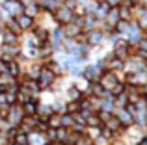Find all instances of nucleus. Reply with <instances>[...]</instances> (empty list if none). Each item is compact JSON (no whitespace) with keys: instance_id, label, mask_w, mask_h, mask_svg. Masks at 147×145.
Returning <instances> with one entry per match:
<instances>
[{"instance_id":"nucleus-5","label":"nucleus","mask_w":147,"mask_h":145,"mask_svg":"<svg viewBox=\"0 0 147 145\" xmlns=\"http://www.w3.org/2000/svg\"><path fill=\"white\" fill-rule=\"evenodd\" d=\"M97 80H99V84H100V86H102L106 91H112V89H114V87L117 86L119 82H123V80L119 78V76L115 75V72H112V71H108V69L100 72Z\"/></svg>"},{"instance_id":"nucleus-11","label":"nucleus","mask_w":147,"mask_h":145,"mask_svg":"<svg viewBox=\"0 0 147 145\" xmlns=\"http://www.w3.org/2000/svg\"><path fill=\"white\" fill-rule=\"evenodd\" d=\"M15 21H17L19 28H21L22 32H28V30H32V28H34V24H36V19L28 17L26 13H21L19 17H15Z\"/></svg>"},{"instance_id":"nucleus-2","label":"nucleus","mask_w":147,"mask_h":145,"mask_svg":"<svg viewBox=\"0 0 147 145\" xmlns=\"http://www.w3.org/2000/svg\"><path fill=\"white\" fill-rule=\"evenodd\" d=\"M132 52H134V47L125 39V37H119V39L114 43V50H112V54H114L115 58L123 60V62H125V60L129 58Z\"/></svg>"},{"instance_id":"nucleus-20","label":"nucleus","mask_w":147,"mask_h":145,"mask_svg":"<svg viewBox=\"0 0 147 145\" xmlns=\"http://www.w3.org/2000/svg\"><path fill=\"white\" fill-rule=\"evenodd\" d=\"M37 104H39V101L37 99H30L28 102H24L22 106V110H24V113H37Z\"/></svg>"},{"instance_id":"nucleus-9","label":"nucleus","mask_w":147,"mask_h":145,"mask_svg":"<svg viewBox=\"0 0 147 145\" xmlns=\"http://www.w3.org/2000/svg\"><path fill=\"white\" fill-rule=\"evenodd\" d=\"M61 28H63V36L65 37H73V39H75V37H78L80 34L84 32L82 26H80L78 22H75V21H69L67 24H61Z\"/></svg>"},{"instance_id":"nucleus-12","label":"nucleus","mask_w":147,"mask_h":145,"mask_svg":"<svg viewBox=\"0 0 147 145\" xmlns=\"http://www.w3.org/2000/svg\"><path fill=\"white\" fill-rule=\"evenodd\" d=\"M100 75V71L97 69L95 63H84V69H82V76L86 80H97Z\"/></svg>"},{"instance_id":"nucleus-16","label":"nucleus","mask_w":147,"mask_h":145,"mask_svg":"<svg viewBox=\"0 0 147 145\" xmlns=\"http://www.w3.org/2000/svg\"><path fill=\"white\" fill-rule=\"evenodd\" d=\"M129 104V97H127V91L114 95V108H125Z\"/></svg>"},{"instance_id":"nucleus-6","label":"nucleus","mask_w":147,"mask_h":145,"mask_svg":"<svg viewBox=\"0 0 147 145\" xmlns=\"http://www.w3.org/2000/svg\"><path fill=\"white\" fill-rule=\"evenodd\" d=\"M84 39H86L91 47H99V45H102L104 41H106V34H104L102 30H99V28L88 30V32H84Z\"/></svg>"},{"instance_id":"nucleus-7","label":"nucleus","mask_w":147,"mask_h":145,"mask_svg":"<svg viewBox=\"0 0 147 145\" xmlns=\"http://www.w3.org/2000/svg\"><path fill=\"white\" fill-rule=\"evenodd\" d=\"M112 113H114L115 119L121 123V127H130V125H134V117L130 115V112L127 108H114Z\"/></svg>"},{"instance_id":"nucleus-13","label":"nucleus","mask_w":147,"mask_h":145,"mask_svg":"<svg viewBox=\"0 0 147 145\" xmlns=\"http://www.w3.org/2000/svg\"><path fill=\"white\" fill-rule=\"evenodd\" d=\"M119 19H121V17H119V7H117V6H114V7H110V9H108L106 17H104L102 21L106 22L108 26H112V28H114V26H115V22H117Z\"/></svg>"},{"instance_id":"nucleus-8","label":"nucleus","mask_w":147,"mask_h":145,"mask_svg":"<svg viewBox=\"0 0 147 145\" xmlns=\"http://www.w3.org/2000/svg\"><path fill=\"white\" fill-rule=\"evenodd\" d=\"M2 6L6 7V11H7V13H9L13 19H15V17H19V15L22 13V9H24V6H22L19 0H4Z\"/></svg>"},{"instance_id":"nucleus-3","label":"nucleus","mask_w":147,"mask_h":145,"mask_svg":"<svg viewBox=\"0 0 147 145\" xmlns=\"http://www.w3.org/2000/svg\"><path fill=\"white\" fill-rule=\"evenodd\" d=\"M26 113H24V110H22V106L21 104H9L6 108V121L11 125V127H19V123L22 121V117H24Z\"/></svg>"},{"instance_id":"nucleus-23","label":"nucleus","mask_w":147,"mask_h":145,"mask_svg":"<svg viewBox=\"0 0 147 145\" xmlns=\"http://www.w3.org/2000/svg\"><path fill=\"white\" fill-rule=\"evenodd\" d=\"M6 145H19V143H13V142H7Z\"/></svg>"},{"instance_id":"nucleus-17","label":"nucleus","mask_w":147,"mask_h":145,"mask_svg":"<svg viewBox=\"0 0 147 145\" xmlns=\"http://www.w3.org/2000/svg\"><path fill=\"white\" fill-rule=\"evenodd\" d=\"M22 13H26L28 17H32V19H37V17H39V13H41V7L37 6V2H34V4H28V6H24Z\"/></svg>"},{"instance_id":"nucleus-21","label":"nucleus","mask_w":147,"mask_h":145,"mask_svg":"<svg viewBox=\"0 0 147 145\" xmlns=\"http://www.w3.org/2000/svg\"><path fill=\"white\" fill-rule=\"evenodd\" d=\"M91 145H112V140H108L102 134H99L95 140H91Z\"/></svg>"},{"instance_id":"nucleus-4","label":"nucleus","mask_w":147,"mask_h":145,"mask_svg":"<svg viewBox=\"0 0 147 145\" xmlns=\"http://www.w3.org/2000/svg\"><path fill=\"white\" fill-rule=\"evenodd\" d=\"M52 17L54 21H56V24H67L69 21H73V17H75V11L69 9L67 6H63V4H58V7L52 11Z\"/></svg>"},{"instance_id":"nucleus-1","label":"nucleus","mask_w":147,"mask_h":145,"mask_svg":"<svg viewBox=\"0 0 147 145\" xmlns=\"http://www.w3.org/2000/svg\"><path fill=\"white\" fill-rule=\"evenodd\" d=\"M56 78H58V76L54 75V71L50 69V67L43 65L36 80H37V84H39V89H41V91H49L50 87H52V84L56 82Z\"/></svg>"},{"instance_id":"nucleus-10","label":"nucleus","mask_w":147,"mask_h":145,"mask_svg":"<svg viewBox=\"0 0 147 145\" xmlns=\"http://www.w3.org/2000/svg\"><path fill=\"white\" fill-rule=\"evenodd\" d=\"M47 143H50V142L47 140V134H45V132H41V130L28 132V143L26 145H47Z\"/></svg>"},{"instance_id":"nucleus-19","label":"nucleus","mask_w":147,"mask_h":145,"mask_svg":"<svg viewBox=\"0 0 147 145\" xmlns=\"http://www.w3.org/2000/svg\"><path fill=\"white\" fill-rule=\"evenodd\" d=\"M75 119H73V113L71 112H63L60 113V127H65V128H71Z\"/></svg>"},{"instance_id":"nucleus-25","label":"nucleus","mask_w":147,"mask_h":145,"mask_svg":"<svg viewBox=\"0 0 147 145\" xmlns=\"http://www.w3.org/2000/svg\"><path fill=\"white\" fill-rule=\"evenodd\" d=\"M145 63H147V58H145Z\"/></svg>"},{"instance_id":"nucleus-22","label":"nucleus","mask_w":147,"mask_h":145,"mask_svg":"<svg viewBox=\"0 0 147 145\" xmlns=\"http://www.w3.org/2000/svg\"><path fill=\"white\" fill-rule=\"evenodd\" d=\"M19 2H21L22 6H28V4H34V2H37V0H19Z\"/></svg>"},{"instance_id":"nucleus-24","label":"nucleus","mask_w":147,"mask_h":145,"mask_svg":"<svg viewBox=\"0 0 147 145\" xmlns=\"http://www.w3.org/2000/svg\"><path fill=\"white\" fill-rule=\"evenodd\" d=\"M56 145H67V143H60V142H56Z\"/></svg>"},{"instance_id":"nucleus-18","label":"nucleus","mask_w":147,"mask_h":145,"mask_svg":"<svg viewBox=\"0 0 147 145\" xmlns=\"http://www.w3.org/2000/svg\"><path fill=\"white\" fill-rule=\"evenodd\" d=\"M67 136H69V128H65V127H58L56 130H54V138H56V142H60V143L67 142Z\"/></svg>"},{"instance_id":"nucleus-15","label":"nucleus","mask_w":147,"mask_h":145,"mask_svg":"<svg viewBox=\"0 0 147 145\" xmlns=\"http://www.w3.org/2000/svg\"><path fill=\"white\" fill-rule=\"evenodd\" d=\"M58 4H60V0H37V6L41 7V11H49V13L56 9Z\"/></svg>"},{"instance_id":"nucleus-14","label":"nucleus","mask_w":147,"mask_h":145,"mask_svg":"<svg viewBox=\"0 0 147 145\" xmlns=\"http://www.w3.org/2000/svg\"><path fill=\"white\" fill-rule=\"evenodd\" d=\"M134 54H138L140 58H147V36H144L136 45H134Z\"/></svg>"}]
</instances>
